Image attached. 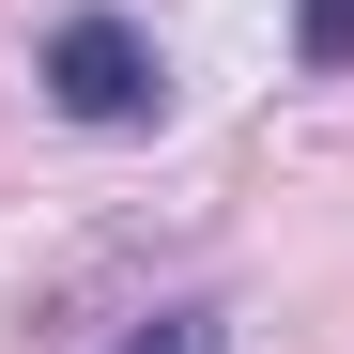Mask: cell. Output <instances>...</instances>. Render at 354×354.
Segmentation results:
<instances>
[{
    "label": "cell",
    "mask_w": 354,
    "mask_h": 354,
    "mask_svg": "<svg viewBox=\"0 0 354 354\" xmlns=\"http://www.w3.org/2000/svg\"><path fill=\"white\" fill-rule=\"evenodd\" d=\"M46 108H62V124H154V108H169L154 31L139 16H62V31H46Z\"/></svg>",
    "instance_id": "obj_1"
},
{
    "label": "cell",
    "mask_w": 354,
    "mask_h": 354,
    "mask_svg": "<svg viewBox=\"0 0 354 354\" xmlns=\"http://www.w3.org/2000/svg\"><path fill=\"white\" fill-rule=\"evenodd\" d=\"M124 354H231V324H216V308H154Z\"/></svg>",
    "instance_id": "obj_2"
},
{
    "label": "cell",
    "mask_w": 354,
    "mask_h": 354,
    "mask_svg": "<svg viewBox=\"0 0 354 354\" xmlns=\"http://www.w3.org/2000/svg\"><path fill=\"white\" fill-rule=\"evenodd\" d=\"M292 46H308V62L339 77V62H354V0H308V16H292Z\"/></svg>",
    "instance_id": "obj_3"
}]
</instances>
